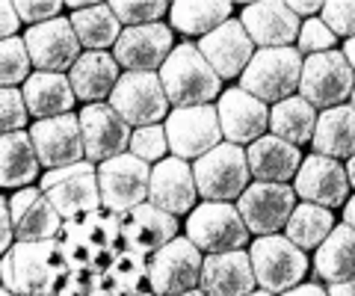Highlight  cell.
<instances>
[{
  "label": "cell",
  "mask_w": 355,
  "mask_h": 296,
  "mask_svg": "<svg viewBox=\"0 0 355 296\" xmlns=\"http://www.w3.org/2000/svg\"><path fill=\"white\" fill-rule=\"evenodd\" d=\"M62 252L71 270L104 272L121 252V216L110 211H92L77 219H69L60 234Z\"/></svg>",
  "instance_id": "obj_1"
},
{
  "label": "cell",
  "mask_w": 355,
  "mask_h": 296,
  "mask_svg": "<svg viewBox=\"0 0 355 296\" xmlns=\"http://www.w3.org/2000/svg\"><path fill=\"white\" fill-rule=\"evenodd\" d=\"M157 74L163 80L166 98L175 110L205 107L216 95H222V78L210 69V62L202 57L198 45H190V42L178 45Z\"/></svg>",
  "instance_id": "obj_2"
},
{
  "label": "cell",
  "mask_w": 355,
  "mask_h": 296,
  "mask_svg": "<svg viewBox=\"0 0 355 296\" xmlns=\"http://www.w3.org/2000/svg\"><path fill=\"white\" fill-rule=\"evenodd\" d=\"M6 255L12 258V293L18 296H57L71 276V264L60 240L15 243Z\"/></svg>",
  "instance_id": "obj_3"
},
{
  "label": "cell",
  "mask_w": 355,
  "mask_h": 296,
  "mask_svg": "<svg viewBox=\"0 0 355 296\" xmlns=\"http://www.w3.org/2000/svg\"><path fill=\"white\" fill-rule=\"evenodd\" d=\"M302 69L305 60L299 48H258L249 69L243 71V89L275 107L293 98L296 86L302 83Z\"/></svg>",
  "instance_id": "obj_4"
},
{
  "label": "cell",
  "mask_w": 355,
  "mask_h": 296,
  "mask_svg": "<svg viewBox=\"0 0 355 296\" xmlns=\"http://www.w3.org/2000/svg\"><path fill=\"white\" fill-rule=\"evenodd\" d=\"M196 184L198 195L207 202H240V195L249 190V157L243 146L222 142L214 151H207L202 160H196Z\"/></svg>",
  "instance_id": "obj_5"
},
{
  "label": "cell",
  "mask_w": 355,
  "mask_h": 296,
  "mask_svg": "<svg viewBox=\"0 0 355 296\" xmlns=\"http://www.w3.org/2000/svg\"><path fill=\"white\" fill-rule=\"evenodd\" d=\"M39 190L53 202V207L60 211L65 223L104 207L101 184H98V166L89 160L77 163V166L44 172V178L39 181Z\"/></svg>",
  "instance_id": "obj_6"
},
{
  "label": "cell",
  "mask_w": 355,
  "mask_h": 296,
  "mask_svg": "<svg viewBox=\"0 0 355 296\" xmlns=\"http://www.w3.org/2000/svg\"><path fill=\"white\" fill-rule=\"evenodd\" d=\"M205 258L190 237H175L148 261V290L154 296H181L198 290Z\"/></svg>",
  "instance_id": "obj_7"
},
{
  "label": "cell",
  "mask_w": 355,
  "mask_h": 296,
  "mask_svg": "<svg viewBox=\"0 0 355 296\" xmlns=\"http://www.w3.org/2000/svg\"><path fill=\"white\" fill-rule=\"evenodd\" d=\"M187 237H190L205 255H222V252H240L246 246L249 228L234 204L202 202L187 216Z\"/></svg>",
  "instance_id": "obj_8"
},
{
  "label": "cell",
  "mask_w": 355,
  "mask_h": 296,
  "mask_svg": "<svg viewBox=\"0 0 355 296\" xmlns=\"http://www.w3.org/2000/svg\"><path fill=\"white\" fill-rule=\"evenodd\" d=\"M254 279H258L261 290L266 293H287L299 288V281L308 272V258L296 243H291L287 237H258L249 249Z\"/></svg>",
  "instance_id": "obj_9"
},
{
  "label": "cell",
  "mask_w": 355,
  "mask_h": 296,
  "mask_svg": "<svg viewBox=\"0 0 355 296\" xmlns=\"http://www.w3.org/2000/svg\"><path fill=\"white\" fill-rule=\"evenodd\" d=\"M151 166L146 160L128 155H119L98 166V184H101V202L104 211L125 216L133 207L148 202L151 190Z\"/></svg>",
  "instance_id": "obj_10"
},
{
  "label": "cell",
  "mask_w": 355,
  "mask_h": 296,
  "mask_svg": "<svg viewBox=\"0 0 355 296\" xmlns=\"http://www.w3.org/2000/svg\"><path fill=\"white\" fill-rule=\"evenodd\" d=\"M355 92V69L343 51L317 53V57L305 60L302 83H299V95L305 98L311 107H340Z\"/></svg>",
  "instance_id": "obj_11"
},
{
  "label": "cell",
  "mask_w": 355,
  "mask_h": 296,
  "mask_svg": "<svg viewBox=\"0 0 355 296\" xmlns=\"http://www.w3.org/2000/svg\"><path fill=\"white\" fill-rule=\"evenodd\" d=\"M107 104L130 128H151L160 125V119H169V98H166L160 74H137V71L121 74V80Z\"/></svg>",
  "instance_id": "obj_12"
},
{
  "label": "cell",
  "mask_w": 355,
  "mask_h": 296,
  "mask_svg": "<svg viewBox=\"0 0 355 296\" xmlns=\"http://www.w3.org/2000/svg\"><path fill=\"white\" fill-rule=\"evenodd\" d=\"M166 137H169V151L175 157L202 160L207 151L222 146L219 110L214 104L172 110L166 119Z\"/></svg>",
  "instance_id": "obj_13"
},
{
  "label": "cell",
  "mask_w": 355,
  "mask_h": 296,
  "mask_svg": "<svg viewBox=\"0 0 355 296\" xmlns=\"http://www.w3.org/2000/svg\"><path fill=\"white\" fill-rule=\"evenodd\" d=\"M237 211L252 234L272 237L279 228H287V223H291L296 211V190L287 187V184L254 181L240 195Z\"/></svg>",
  "instance_id": "obj_14"
},
{
  "label": "cell",
  "mask_w": 355,
  "mask_h": 296,
  "mask_svg": "<svg viewBox=\"0 0 355 296\" xmlns=\"http://www.w3.org/2000/svg\"><path fill=\"white\" fill-rule=\"evenodd\" d=\"M27 51H30V60L39 71H51V74H62V71H71L74 62L83 57L80 53V39L71 27V18H53V21H44V24H36L27 30Z\"/></svg>",
  "instance_id": "obj_15"
},
{
  "label": "cell",
  "mask_w": 355,
  "mask_h": 296,
  "mask_svg": "<svg viewBox=\"0 0 355 296\" xmlns=\"http://www.w3.org/2000/svg\"><path fill=\"white\" fill-rule=\"evenodd\" d=\"M175 51L172 27L169 24H146V27H125L116 42L113 57L121 69L137 74H157Z\"/></svg>",
  "instance_id": "obj_16"
},
{
  "label": "cell",
  "mask_w": 355,
  "mask_h": 296,
  "mask_svg": "<svg viewBox=\"0 0 355 296\" xmlns=\"http://www.w3.org/2000/svg\"><path fill=\"white\" fill-rule=\"evenodd\" d=\"M33 146L42 160V166L53 169H65V166H77L86 157V142H83V128H80V116H60V119H44L30 128Z\"/></svg>",
  "instance_id": "obj_17"
},
{
  "label": "cell",
  "mask_w": 355,
  "mask_h": 296,
  "mask_svg": "<svg viewBox=\"0 0 355 296\" xmlns=\"http://www.w3.org/2000/svg\"><path fill=\"white\" fill-rule=\"evenodd\" d=\"M80 128L89 163H107L130 151V125L110 104H86L80 113Z\"/></svg>",
  "instance_id": "obj_18"
},
{
  "label": "cell",
  "mask_w": 355,
  "mask_h": 296,
  "mask_svg": "<svg viewBox=\"0 0 355 296\" xmlns=\"http://www.w3.org/2000/svg\"><path fill=\"white\" fill-rule=\"evenodd\" d=\"M9 214H12L15 243H42V240H60L65 219L53 207V202L36 187L18 190L9 199Z\"/></svg>",
  "instance_id": "obj_19"
},
{
  "label": "cell",
  "mask_w": 355,
  "mask_h": 296,
  "mask_svg": "<svg viewBox=\"0 0 355 296\" xmlns=\"http://www.w3.org/2000/svg\"><path fill=\"white\" fill-rule=\"evenodd\" d=\"M349 175L347 166L340 160H331L323 155H311L302 160V169L296 175V195H302L308 204L320 207H340L343 202H349Z\"/></svg>",
  "instance_id": "obj_20"
},
{
  "label": "cell",
  "mask_w": 355,
  "mask_h": 296,
  "mask_svg": "<svg viewBox=\"0 0 355 296\" xmlns=\"http://www.w3.org/2000/svg\"><path fill=\"white\" fill-rule=\"evenodd\" d=\"M198 199V184H196V169L181 157H166L160 160L151 172V190L148 202L157 204L160 211L181 216L193 214Z\"/></svg>",
  "instance_id": "obj_21"
},
{
  "label": "cell",
  "mask_w": 355,
  "mask_h": 296,
  "mask_svg": "<svg viewBox=\"0 0 355 296\" xmlns=\"http://www.w3.org/2000/svg\"><path fill=\"white\" fill-rule=\"evenodd\" d=\"M216 110H219L222 137H225V142H234V146H243V142L252 146L270 128V110H266V104L261 98L249 95L243 86L228 89L222 95Z\"/></svg>",
  "instance_id": "obj_22"
},
{
  "label": "cell",
  "mask_w": 355,
  "mask_h": 296,
  "mask_svg": "<svg viewBox=\"0 0 355 296\" xmlns=\"http://www.w3.org/2000/svg\"><path fill=\"white\" fill-rule=\"evenodd\" d=\"M175 237H178V216L160 211L151 202L133 207L130 214L121 216V243L142 258L157 255Z\"/></svg>",
  "instance_id": "obj_23"
},
{
  "label": "cell",
  "mask_w": 355,
  "mask_h": 296,
  "mask_svg": "<svg viewBox=\"0 0 355 296\" xmlns=\"http://www.w3.org/2000/svg\"><path fill=\"white\" fill-rule=\"evenodd\" d=\"M198 51H202V57L210 62V69L219 78H237V74L243 78L252 57L258 53L252 36L243 27V21H234V18L225 21L219 30H214L210 36L198 42Z\"/></svg>",
  "instance_id": "obj_24"
},
{
  "label": "cell",
  "mask_w": 355,
  "mask_h": 296,
  "mask_svg": "<svg viewBox=\"0 0 355 296\" xmlns=\"http://www.w3.org/2000/svg\"><path fill=\"white\" fill-rule=\"evenodd\" d=\"M243 27L261 48H291V42H299L302 21L282 0H263L243 9Z\"/></svg>",
  "instance_id": "obj_25"
},
{
  "label": "cell",
  "mask_w": 355,
  "mask_h": 296,
  "mask_svg": "<svg viewBox=\"0 0 355 296\" xmlns=\"http://www.w3.org/2000/svg\"><path fill=\"white\" fill-rule=\"evenodd\" d=\"M258 288L249 252H222L207 255L202 270V290L207 296H249Z\"/></svg>",
  "instance_id": "obj_26"
},
{
  "label": "cell",
  "mask_w": 355,
  "mask_h": 296,
  "mask_svg": "<svg viewBox=\"0 0 355 296\" xmlns=\"http://www.w3.org/2000/svg\"><path fill=\"white\" fill-rule=\"evenodd\" d=\"M69 80L74 86V95L86 104H104L110 101V95L119 86V62L116 57H110L107 51H86L80 60L74 62V69L69 71Z\"/></svg>",
  "instance_id": "obj_27"
},
{
  "label": "cell",
  "mask_w": 355,
  "mask_h": 296,
  "mask_svg": "<svg viewBox=\"0 0 355 296\" xmlns=\"http://www.w3.org/2000/svg\"><path fill=\"white\" fill-rule=\"evenodd\" d=\"M246 157H249L252 175L258 181H266V184H284V181L296 178L299 169H302V155H299V148L279 139V137H272V134L252 142Z\"/></svg>",
  "instance_id": "obj_28"
},
{
  "label": "cell",
  "mask_w": 355,
  "mask_h": 296,
  "mask_svg": "<svg viewBox=\"0 0 355 296\" xmlns=\"http://www.w3.org/2000/svg\"><path fill=\"white\" fill-rule=\"evenodd\" d=\"M21 92H24L30 116H36V122L69 116L74 101H77L71 80L65 78V74H51V71L30 74V80L24 83Z\"/></svg>",
  "instance_id": "obj_29"
},
{
  "label": "cell",
  "mask_w": 355,
  "mask_h": 296,
  "mask_svg": "<svg viewBox=\"0 0 355 296\" xmlns=\"http://www.w3.org/2000/svg\"><path fill=\"white\" fill-rule=\"evenodd\" d=\"M311 146L323 157L352 160L355 157V107L340 104V107L323 110L317 119V130H314V142Z\"/></svg>",
  "instance_id": "obj_30"
},
{
  "label": "cell",
  "mask_w": 355,
  "mask_h": 296,
  "mask_svg": "<svg viewBox=\"0 0 355 296\" xmlns=\"http://www.w3.org/2000/svg\"><path fill=\"white\" fill-rule=\"evenodd\" d=\"M42 160L33 146V137L18 130V134H3L0 139V184L9 187H30L39 175Z\"/></svg>",
  "instance_id": "obj_31"
},
{
  "label": "cell",
  "mask_w": 355,
  "mask_h": 296,
  "mask_svg": "<svg viewBox=\"0 0 355 296\" xmlns=\"http://www.w3.org/2000/svg\"><path fill=\"white\" fill-rule=\"evenodd\" d=\"M314 272L317 279L329 284H343L355 281V228L352 225H338L331 237L317 249L314 258Z\"/></svg>",
  "instance_id": "obj_32"
},
{
  "label": "cell",
  "mask_w": 355,
  "mask_h": 296,
  "mask_svg": "<svg viewBox=\"0 0 355 296\" xmlns=\"http://www.w3.org/2000/svg\"><path fill=\"white\" fill-rule=\"evenodd\" d=\"M317 107H311L302 95H293L287 101L275 104L270 110V128L272 137H279L291 146H302V142H314V130H317Z\"/></svg>",
  "instance_id": "obj_33"
},
{
  "label": "cell",
  "mask_w": 355,
  "mask_h": 296,
  "mask_svg": "<svg viewBox=\"0 0 355 296\" xmlns=\"http://www.w3.org/2000/svg\"><path fill=\"white\" fill-rule=\"evenodd\" d=\"M71 27L80 39V45L89 51H104L121 39V21L113 12V6H74L71 12Z\"/></svg>",
  "instance_id": "obj_34"
},
{
  "label": "cell",
  "mask_w": 355,
  "mask_h": 296,
  "mask_svg": "<svg viewBox=\"0 0 355 296\" xmlns=\"http://www.w3.org/2000/svg\"><path fill=\"white\" fill-rule=\"evenodd\" d=\"M172 27L187 33V36H210L225 21H231L228 0H178L169 9Z\"/></svg>",
  "instance_id": "obj_35"
},
{
  "label": "cell",
  "mask_w": 355,
  "mask_h": 296,
  "mask_svg": "<svg viewBox=\"0 0 355 296\" xmlns=\"http://www.w3.org/2000/svg\"><path fill=\"white\" fill-rule=\"evenodd\" d=\"M335 216H331L329 207H320V204H296V211L291 216V223L284 228V237L296 243L299 249H320L335 232Z\"/></svg>",
  "instance_id": "obj_36"
},
{
  "label": "cell",
  "mask_w": 355,
  "mask_h": 296,
  "mask_svg": "<svg viewBox=\"0 0 355 296\" xmlns=\"http://www.w3.org/2000/svg\"><path fill=\"white\" fill-rule=\"evenodd\" d=\"M104 281L113 296H139L148 293V261L130 249H121L116 261L104 270Z\"/></svg>",
  "instance_id": "obj_37"
},
{
  "label": "cell",
  "mask_w": 355,
  "mask_h": 296,
  "mask_svg": "<svg viewBox=\"0 0 355 296\" xmlns=\"http://www.w3.org/2000/svg\"><path fill=\"white\" fill-rule=\"evenodd\" d=\"M30 51L24 39H3L0 45V80H3V89H15V83L30 80Z\"/></svg>",
  "instance_id": "obj_38"
},
{
  "label": "cell",
  "mask_w": 355,
  "mask_h": 296,
  "mask_svg": "<svg viewBox=\"0 0 355 296\" xmlns=\"http://www.w3.org/2000/svg\"><path fill=\"white\" fill-rule=\"evenodd\" d=\"M169 151V137H166V125H151V128H137L130 139V155L139 160H163Z\"/></svg>",
  "instance_id": "obj_39"
},
{
  "label": "cell",
  "mask_w": 355,
  "mask_h": 296,
  "mask_svg": "<svg viewBox=\"0 0 355 296\" xmlns=\"http://www.w3.org/2000/svg\"><path fill=\"white\" fill-rule=\"evenodd\" d=\"M110 6H113V12L119 15L121 24H128V27L157 24V21L172 9L166 0H148V3H125V0H119V3H110Z\"/></svg>",
  "instance_id": "obj_40"
},
{
  "label": "cell",
  "mask_w": 355,
  "mask_h": 296,
  "mask_svg": "<svg viewBox=\"0 0 355 296\" xmlns=\"http://www.w3.org/2000/svg\"><path fill=\"white\" fill-rule=\"evenodd\" d=\"M338 36L331 33V27L323 18H308L302 30H299V53L305 57H317V53H329L335 48Z\"/></svg>",
  "instance_id": "obj_41"
},
{
  "label": "cell",
  "mask_w": 355,
  "mask_h": 296,
  "mask_svg": "<svg viewBox=\"0 0 355 296\" xmlns=\"http://www.w3.org/2000/svg\"><path fill=\"white\" fill-rule=\"evenodd\" d=\"M27 116H30V107L24 92L18 89L0 92V128H3V134H18L27 125Z\"/></svg>",
  "instance_id": "obj_42"
},
{
  "label": "cell",
  "mask_w": 355,
  "mask_h": 296,
  "mask_svg": "<svg viewBox=\"0 0 355 296\" xmlns=\"http://www.w3.org/2000/svg\"><path fill=\"white\" fill-rule=\"evenodd\" d=\"M320 18L331 27L335 36H347V42L355 39V0H329Z\"/></svg>",
  "instance_id": "obj_43"
},
{
  "label": "cell",
  "mask_w": 355,
  "mask_h": 296,
  "mask_svg": "<svg viewBox=\"0 0 355 296\" xmlns=\"http://www.w3.org/2000/svg\"><path fill=\"white\" fill-rule=\"evenodd\" d=\"M57 296H113L104 281V272H80L71 270V276L65 279Z\"/></svg>",
  "instance_id": "obj_44"
},
{
  "label": "cell",
  "mask_w": 355,
  "mask_h": 296,
  "mask_svg": "<svg viewBox=\"0 0 355 296\" xmlns=\"http://www.w3.org/2000/svg\"><path fill=\"white\" fill-rule=\"evenodd\" d=\"M15 9L24 24L36 27V24H44V21H53L60 18V9L62 3H57V0H51V3H33V0H15Z\"/></svg>",
  "instance_id": "obj_45"
},
{
  "label": "cell",
  "mask_w": 355,
  "mask_h": 296,
  "mask_svg": "<svg viewBox=\"0 0 355 296\" xmlns=\"http://www.w3.org/2000/svg\"><path fill=\"white\" fill-rule=\"evenodd\" d=\"M18 27H21V15H18L15 3L3 0V3H0V33H3V39H15Z\"/></svg>",
  "instance_id": "obj_46"
},
{
  "label": "cell",
  "mask_w": 355,
  "mask_h": 296,
  "mask_svg": "<svg viewBox=\"0 0 355 296\" xmlns=\"http://www.w3.org/2000/svg\"><path fill=\"white\" fill-rule=\"evenodd\" d=\"M12 237H15V228H12V214H9V202L3 199V204H0V249L12 252Z\"/></svg>",
  "instance_id": "obj_47"
},
{
  "label": "cell",
  "mask_w": 355,
  "mask_h": 296,
  "mask_svg": "<svg viewBox=\"0 0 355 296\" xmlns=\"http://www.w3.org/2000/svg\"><path fill=\"white\" fill-rule=\"evenodd\" d=\"M287 6H291L296 15H314V12H323L326 3H317V0H314V3H308V0H291Z\"/></svg>",
  "instance_id": "obj_48"
},
{
  "label": "cell",
  "mask_w": 355,
  "mask_h": 296,
  "mask_svg": "<svg viewBox=\"0 0 355 296\" xmlns=\"http://www.w3.org/2000/svg\"><path fill=\"white\" fill-rule=\"evenodd\" d=\"M282 296H329V290H323L320 284H299V288L293 290H287Z\"/></svg>",
  "instance_id": "obj_49"
},
{
  "label": "cell",
  "mask_w": 355,
  "mask_h": 296,
  "mask_svg": "<svg viewBox=\"0 0 355 296\" xmlns=\"http://www.w3.org/2000/svg\"><path fill=\"white\" fill-rule=\"evenodd\" d=\"M329 296H355V281H343V284H329Z\"/></svg>",
  "instance_id": "obj_50"
},
{
  "label": "cell",
  "mask_w": 355,
  "mask_h": 296,
  "mask_svg": "<svg viewBox=\"0 0 355 296\" xmlns=\"http://www.w3.org/2000/svg\"><path fill=\"white\" fill-rule=\"evenodd\" d=\"M3 290H12V258L3 255Z\"/></svg>",
  "instance_id": "obj_51"
},
{
  "label": "cell",
  "mask_w": 355,
  "mask_h": 296,
  "mask_svg": "<svg viewBox=\"0 0 355 296\" xmlns=\"http://www.w3.org/2000/svg\"><path fill=\"white\" fill-rule=\"evenodd\" d=\"M343 223L355 228V195H352V199H349L347 204H343Z\"/></svg>",
  "instance_id": "obj_52"
},
{
  "label": "cell",
  "mask_w": 355,
  "mask_h": 296,
  "mask_svg": "<svg viewBox=\"0 0 355 296\" xmlns=\"http://www.w3.org/2000/svg\"><path fill=\"white\" fill-rule=\"evenodd\" d=\"M343 57H347V60H349V65L355 69V39H349L347 45H343Z\"/></svg>",
  "instance_id": "obj_53"
},
{
  "label": "cell",
  "mask_w": 355,
  "mask_h": 296,
  "mask_svg": "<svg viewBox=\"0 0 355 296\" xmlns=\"http://www.w3.org/2000/svg\"><path fill=\"white\" fill-rule=\"evenodd\" d=\"M347 175H349V184H352V187H355V157L347 163Z\"/></svg>",
  "instance_id": "obj_54"
},
{
  "label": "cell",
  "mask_w": 355,
  "mask_h": 296,
  "mask_svg": "<svg viewBox=\"0 0 355 296\" xmlns=\"http://www.w3.org/2000/svg\"><path fill=\"white\" fill-rule=\"evenodd\" d=\"M181 296H207L202 288H198V290H190V293H181Z\"/></svg>",
  "instance_id": "obj_55"
},
{
  "label": "cell",
  "mask_w": 355,
  "mask_h": 296,
  "mask_svg": "<svg viewBox=\"0 0 355 296\" xmlns=\"http://www.w3.org/2000/svg\"><path fill=\"white\" fill-rule=\"evenodd\" d=\"M249 296H272V293H266V290H254V293H249Z\"/></svg>",
  "instance_id": "obj_56"
},
{
  "label": "cell",
  "mask_w": 355,
  "mask_h": 296,
  "mask_svg": "<svg viewBox=\"0 0 355 296\" xmlns=\"http://www.w3.org/2000/svg\"><path fill=\"white\" fill-rule=\"evenodd\" d=\"M0 296H12V290H3V293H0Z\"/></svg>",
  "instance_id": "obj_57"
},
{
  "label": "cell",
  "mask_w": 355,
  "mask_h": 296,
  "mask_svg": "<svg viewBox=\"0 0 355 296\" xmlns=\"http://www.w3.org/2000/svg\"><path fill=\"white\" fill-rule=\"evenodd\" d=\"M139 296H154V293H151V290H148V293H139Z\"/></svg>",
  "instance_id": "obj_58"
},
{
  "label": "cell",
  "mask_w": 355,
  "mask_h": 296,
  "mask_svg": "<svg viewBox=\"0 0 355 296\" xmlns=\"http://www.w3.org/2000/svg\"><path fill=\"white\" fill-rule=\"evenodd\" d=\"M352 107H355V92H352Z\"/></svg>",
  "instance_id": "obj_59"
}]
</instances>
